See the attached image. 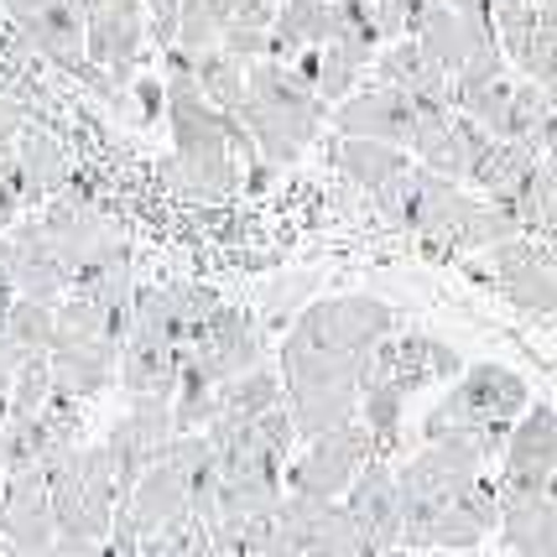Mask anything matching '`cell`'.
I'll list each match as a JSON object with an SVG mask.
<instances>
[{
	"mask_svg": "<svg viewBox=\"0 0 557 557\" xmlns=\"http://www.w3.org/2000/svg\"><path fill=\"white\" fill-rule=\"evenodd\" d=\"M26 355H32V349H22V344L0 329V401H5V391H11V381H16V370H22Z\"/></svg>",
	"mask_w": 557,
	"mask_h": 557,
	"instance_id": "cell-41",
	"label": "cell"
},
{
	"mask_svg": "<svg viewBox=\"0 0 557 557\" xmlns=\"http://www.w3.org/2000/svg\"><path fill=\"white\" fill-rule=\"evenodd\" d=\"M485 256H490V282H500V292L521 313L557 318V271L542 261L536 235H516V240L490 245Z\"/></svg>",
	"mask_w": 557,
	"mask_h": 557,
	"instance_id": "cell-14",
	"label": "cell"
},
{
	"mask_svg": "<svg viewBox=\"0 0 557 557\" xmlns=\"http://www.w3.org/2000/svg\"><path fill=\"white\" fill-rule=\"evenodd\" d=\"M396 329V308L381 297H318L287 323L292 344H313V349H339V355H370L375 344Z\"/></svg>",
	"mask_w": 557,
	"mask_h": 557,
	"instance_id": "cell-6",
	"label": "cell"
},
{
	"mask_svg": "<svg viewBox=\"0 0 557 557\" xmlns=\"http://www.w3.org/2000/svg\"><path fill=\"white\" fill-rule=\"evenodd\" d=\"M42 474H48V506H52L58 532L104 542V536H110V521H115V506H121L115 463L104 454V443H99V448H78V443H73L69 454H58Z\"/></svg>",
	"mask_w": 557,
	"mask_h": 557,
	"instance_id": "cell-3",
	"label": "cell"
},
{
	"mask_svg": "<svg viewBox=\"0 0 557 557\" xmlns=\"http://www.w3.org/2000/svg\"><path fill=\"white\" fill-rule=\"evenodd\" d=\"M188 500H194V469L177 463L168 448H162V459L131 485V495H125L121 506H125V516L136 521V532L157 536L162 527H172V521L188 516Z\"/></svg>",
	"mask_w": 557,
	"mask_h": 557,
	"instance_id": "cell-17",
	"label": "cell"
},
{
	"mask_svg": "<svg viewBox=\"0 0 557 557\" xmlns=\"http://www.w3.org/2000/svg\"><path fill=\"white\" fill-rule=\"evenodd\" d=\"M370 459H375V437H370V428L355 417V422H344V428H334V433L308 437V454L282 469V485H287L292 495L339 500Z\"/></svg>",
	"mask_w": 557,
	"mask_h": 557,
	"instance_id": "cell-8",
	"label": "cell"
},
{
	"mask_svg": "<svg viewBox=\"0 0 557 557\" xmlns=\"http://www.w3.org/2000/svg\"><path fill=\"white\" fill-rule=\"evenodd\" d=\"M261 355H267V329H261V318L250 313V308L219 302L214 313L198 323L194 339L183 344V375H177V381L219 391L224 381L245 375L250 364H261Z\"/></svg>",
	"mask_w": 557,
	"mask_h": 557,
	"instance_id": "cell-5",
	"label": "cell"
},
{
	"mask_svg": "<svg viewBox=\"0 0 557 557\" xmlns=\"http://www.w3.org/2000/svg\"><path fill=\"white\" fill-rule=\"evenodd\" d=\"M177 11H183V0H146V37L162 42V52L177 37Z\"/></svg>",
	"mask_w": 557,
	"mask_h": 557,
	"instance_id": "cell-39",
	"label": "cell"
},
{
	"mask_svg": "<svg viewBox=\"0 0 557 557\" xmlns=\"http://www.w3.org/2000/svg\"><path fill=\"white\" fill-rule=\"evenodd\" d=\"M339 136H364V141H391V146H407L412 141V121H417V104L401 89L391 84H370L360 95H344L339 110L329 115Z\"/></svg>",
	"mask_w": 557,
	"mask_h": 557,
	"instance_id": "cell-18",
	"label": "cell"
},
{
	"mask_svg": "<svg viewBox=\"0 0 557 557\" xmlns=\"http://www.w3.org/2000/svg\"><path fill=\"white\" fill-rule=\"evenodd\" d=\"M329 11H334V0H282L276 22H271V58L292 63L302 48H318L329 37Z\"/></svg>",
	"mask_w": 557,
	"mask_h": 557,
	"instance_id": "cell-27",
	"label": "cell"
},
{
	"mask_svg": "<svg viewBox=\"0 0 557 557\" xmlns=\"http://www.w3.org/2000/svg\"><path fill=\"white\" fill-rule=\"evenodd\" d=\"M11 250H16V297H37V302H58V297H69L73 271L63 267V256L52 250L42 219L16 224Z\"/></svg>",
	"mask_w": 557,
	"mask_h": 557,
	"instance_id": "cell-23",
	"label": "cell"
},
{
	"mask_svg": "<svg viewBox=\"0 0 557 557\" xmlns=\"http://www.w3.org/2000/svg\"><path fill=\"white\" fill-rule=\"evenodd\" d=\"M16 297V250L11 240H0V308Z\"/></svg>",
	"mask_w": 557,
	"mask_h": 557,
	"instance_id": "cell-44",
	"label": "cell"
},
{
	"mask_svg": "<svg viewBox=\"0 0 557 557\" xmlns=\"http://www.w3.org/2000/svg\"><path fill=\"white\" fill-rule=\"evenodd\" d=\"M168 131H172V162L168 172L172 188H183L188 198H230L240 188V162H235V146H230V115L214 110L209 99L198 95L194 73L183 63V52L168 48Z\"/></svg>",
	"mask_w": 557,
	"mask_h": 557,
	"instance_id": "cell-1",
	"label": "cell"
},
{
	"mask_svg": "<svg viewBox=\"0 0 557 557\" xmlns=\"http://www.w3.org/2000/svg\"><path fill=\"white\" fill-rule=\"evenodd\" d=\"M16 162H22L26 209H37V203L58 198V194H63V188L73 183V157H69V146L58 141L52 131H42L37 121L22 125V136H16Z\"/></svg>",
	"mask_w": 557,
	"mask_h": 557,
	"instance_id": "cell-25",
	"label": "cell"
},
{
	"mask_svg": "<svg viewBox=\"0 0 557 557\" xmlns=\"http://www.w3.org/2000/svg\"><path fill=\"white\" fill-rule=\"evenodd\" d=\"M271 5H282V0H271Z\"/></svg>",
	"mask_w": 557,
	"mask_h": 557,
	"instance_id": "cell-48",
	"label": "cell"
},
{
	"mask_svg": "<svg viewBox=\"0 0 557 557\" xmlns=\"http://www.w3.org/2000/svg\"><path fill=\"white\" fill-rule=\"evenodd\" d=\"M256 437L267 443L271 454H282V459H287V454H292V443H297V428H292L287 401H276V407H267V412L256 417Z\"/></svg>",
	"mask_w": 557,
	"mask_h": 557,
	"instance_id": "cell-37",
	"label": "cell"
},
{
	"mask_svg": "<svg viewBox=\"0 0 557 557\" xmlns=\"http://www.w3.org/2000/svg\"><path fill=\"white\" fill-rule=\"evenodd\" d=\"M375 73H381V84L401 89L417 110H454V73L437 69L433 58L417 48V37H396L375 58Z\"/></svg>",
	"mask_w": 557,
	"mask_h": 557,
	"instance_id": "cell-21",
	"label": "cell"
},
{
	"mask_svg": "<svg viewBox=\"0 0 557 557\" xmlns=\"http://www.w3.org/2000/svg\"><path fill=\"white\" fill-rule=\"evenodd\" d=\"M334 151V162L349 183H360L364 194H386L391 183L401 177V172L412 168V151L407 146H391V141H364V136H339V141L329 146Z\"/></svg>",
	"mask_w": 557,
	"mask_h": 557,
	"instance_id": "cell-26",
	"label": "cell"
},
{
	"mask_svg": "<svg viewBox=\"0 0 557 557\" xmlns=\"http://www.w3.org/2000/svg\"><path fill=\"white\" fill-rule=\"evenodd\" d=\"M84 11V52L99 69H110V78L131 84L136 58L146 48V5H121V0H78Z\"/></svg>",
	"mask_w": 557,
	"mask_h": 557,
	"instance_id": "cell-13",
	"label": "cell"
},
{
	"mask_svg": "<svg viewBox=\"0 0 557 557\" xmlns=\"http://www.w3.org/2000/svg\"><path fill=\"white\" fill-rule=\"evenodd\" d=\"M532 5H536V0H532Z\"/></svg>",
	"mask_w": 557,
	"mask_h": 557,
	"instance_id": "cell-50",
	"label": "cell"
},
{
	"mask_svg": "<svg viewBox=\"0 0 557 557\" xmlns=\"http://www.w3.org/2000/svg\"><path fill=\"white\" fill-rule=\"evenodd\" d=\"M42 557H99V542H89V536H52V547Z\"/></svg>",
	"mask_w": 557,
	"mask_h": 557,
	"instance_id": "cell-43",
	"label": "cell"
},
{
	"mask_svg": "<svg viewBox=\"0 0 557 557\" xmlns=\"http://www.w3.org/2000/svg\"><path fill=\"white\" fill-rule=\"evenodd\" d=\"M172 396H131V412L110 428L104 437V454L115 463V485H121V500L131 495V485L141 480L151 463L162 459V448L172 443Z\"/></svg>",
	"mask_w": 557,
	"mask_h": 557,
	"instance_id": "cell-11",
	"label": "cell"
},
{
	"mask_svg": "<svg viewBox=\"0 0 557 557\" xmlns=\"http://www.w3.org/2000/svg\"><path fill=\"white\" fill-rule=\"evenodd\" d=\"M417 37V48L433 58L443 73H459L469 63V52L485 48V42H500L495 37V22H490V5L480 11H454V5H422L417 26L407 32Z\"/></svg>",
	"mask_w": 557,
	"mask_h": 557,
	"instance_id": "cell-15",
	"label": "cell"
},
{
	"mask_svg": "<svg viewBox=\"0 0 557 557\" xmlns=\"http://www.w3.org/2000/svg\"><path fill=\"white\" fill-rule=\"evenodd\" d=\"M48 364H52V396L89 401V396H99V391L115 386V370H121V344H115V339L52 344Z\"/></svg>",
	"mask_w": 557,
	"mask_h": 557,
	"instance_id": "cell-22",
	"label": "cell"
},
{
	"mask_svg": "<svg viewBox=\"0 0 557 557\" xmlns=\"http://www.w3.org/2000/svg\"><path fill=\"white\" fill-rule=\"evenodd\" d=\"M500 521V490L495 480H474L469 490H459L454 500H443L433 510H412L401 516V547H443V553H474Z\"/></svg>",
	"mask_w": 557,
	"mask_h": 557,
	"instance_id": "cell-7",
	"label": "cell"
},
{
	"mask_svg": "<svg viewBox=\"0 0 557 557\" xmlns=\"http://www.w3.org/2000/svg\"><path fill=\"white\" fill-rule=\"evenodd\" d=\"M183 375V344L168 334H151V329H131L121 344V381L125 396H172Z\"/></svg>",
	"mask_w": 557,
	"mask_h": 557,
	"instance_id": "cell-20",
	"label": "cell"
},
{
	"mask_svg": "<svg viewBox=\"0 0 557 557\" xmlns=\"http://www.w3.org/2000/svg\"><path fill=\"white\" fill-rule=\"evenodd\" d=\"M547 162H557V157H547Z\"/></svg>",
	"mask_w": 557,
	"mask_h": 557,
	"instance_id": "cell-49",
	"label": "cell"
},
{
	"mask_svg": "<svg viewBox=\"0 0 557 557\" xmlns=\"http://www.w3.org/2000/svg\"><path fill=\"white\" fill-rule=\"evenodd\" d=\"M308 557H370V547H364L360 527L349 521V510L329 506L323 510V521H318L313 542H308Z\"/></svg>",
	"mask_w": 557,
	"mask_h": 557,
	"instance_id": "cell-35",
	"label": "cell"
},
{
	"mask_svg": "<svg viewBox=\"0 0 557 557\" xmlns=\"http://www.w3.org/2000/svg\"><path fill=\"white\" fill-rule=\"evenodd\" d=\"M0 329L22 344V349H32V355H48V349H52V329H58V302L11 297V302L0 308Z\"/></svg>",
	"mask_w": 557,
	"mask_h": 557,
	"instance_id": "cell-32",
	"label": "cell"
},
{
	"mask_svg": "<svg viewBox=\"0 0 557 557\" xmlns=\"http://www.w3.org/2000/svg\"><path fill=\"white\" fill-rule=\"evenodd\" d=\"M500 547L510 557H557V506L553 495H500Z\"/></svg>",
	"mask_w": 557,
	"mask_h": 557,
	"instance_id": "cell-24",
	"label": "cell"
},
{
	"mask_svg": "<svg viewBox=\"0 0 557 557\" xmlns=\"http://www.w3.org/2000/svg\"><path fill=\"white\" fill-rule=\"evenodd\" d=\"M448 557H469V553H448Z\"/></svg>",
	"mask_w": 557,
	"mask_h": 557,
	"instance_id": "cell-47",
	"label": "cell"
},
{
	"mask_svg": "<svg viewBox=\"0 0 557 557\" xmlns=\"http://www.w3.org/2000/svg\"><path fill=\"white\" fill-rule=\"evenodd\" d=\"M219 48L230 58H240V63H261V58H271V32H261V26H224Z\"/></svg>",
	"mask_w": 557,
	"mask_h": 557,
	"instance_id": "cell-38",
	"label": "cell"
},
{
	"mask_svg": "<svg viewBox=\"0 0 557 557\" xmlns=\"http://www.w3.org/2000/svg\"><path fill=\"white\" fill-rule=\"evenodd\" d=\"M344 510L360 527L370 553L401 547V495H396V469L386 459H370L355 474V485L344 490Z\"/></svg>",
	"mask_w": 557,
	"mask_h": 557,
	"instance_id": "cell-16",
	"label": "cell"
},
{
	"mask_svg": "<svg viewBox=\"0 0 557 557\" xmlns=\"http://www.w3.org/2000/svg\"><path fill=\"white\" fill-rule=\"evenodd\" d=\"M22 125H32V110H26L22 99H11L5 89H0V141H16Z\"/></svg>",
	"mask_w": 557,
	"mask_h": 557,
	"instance_id": "cell-42",
	"label": "cell"
},
{
	"mask_svg": "<svg viewBox=\"0 0 557 557\" xmlns=\"http://www.w3.org/2000/svg\"><path fill=\"white\" fill-rule=\"evenodd\" d=\"M553 506H557V480H553Z\"/></svg>",
	"mask_w": 557,
	"mask_h": 557,
	"instance_id": "cell-46",
	"label": "cell"
},
{
	"mask_svg": "<svg viewBox=\"0 0 557 557\" xmlns=\"http://www.w3.org/2000/svg\"><path fill=\"white\" fill-rule=\"evenodd\" d=\"M318 282H323V276H318V271H292V276H282V282H271L267 287V297H261V329H287L292 318L302 313V302H308V297H313L318 292Z\"/></svg>",
	"mask_w": 557,
	"mask_h": 557,
	"instance_id": "cell-33",
	"label": "cell"
},
{
	"mask_svg": "<svg viewBox=\"0 0 557 557\" xmlns=\"http://www.w3.org/2000/svg\"><path fill=\"white\" fill-rule=\"evenodd\" d=\"M370 557H407V547H386V553H370Z\"/></svg>",
	"mask_w": 557,
	"mask_h": 557,
	"instance_id": "cell-45",
	"label": "cell"
},
{
	"mask_svg": "<svg viewBox=\"0 0 557 557\" xmlns=\"http://www.w3.org/2000/svg\"><path fill=\"white\" fill-rule=\"evenodd\" d=\"M183 63H188V73H194L198 95L209 99L214 110H224V115H235L245 104V69L250 63H240V58H230L224 48H209V52H183Z\"/></svg>",
	"mask_w": 557,
	"mask_h": 557,
	"instance_id": "cell-29",
	"label": "cell"
},
{
	"mask_svg": "<svg viewBox=\"0 0 557 557\" xmlns=\"http://www.w3.org/2000/svg\"><path fill=\"white\" fill-rule=\"evenodd\" d=\"M52 396V364L48 355H26L22 370H16V381L5 391V412H42Z\"/></svg>",
	"mask_w": 557,
	"mask_h": 557,
	"instance_id": "cell-36",
	"label": "cell"
},
{
	"mask_svg": "<svg viewBox=\"0 0 557 557\" xmlns=\"http://www.w3.org/2000/svg\"><path fill=\"white\" fill-rule=\"evenodd\" d=\"M235 121L250 131L256 157L271 168H287L302 157V146L318 141V131L329 125V99L292 63L261 58L245 69V104L235 110Z\"/></svg>",
	"mask_w": 557,
	"mask_h": 557,
	"instance_id": "cell-2",
	"label": "cell"
},
{
	"mask_svg": "<svg viewBox=\"0 0 557 557\" xmlns=\"http://www.w3.org/2000/svg\"><path fill=\"white\" fill-rule=\"evenodd\" d=\"M219 308L214 287H194V282H172V287H141L136 282V323L131 329H151L168 339L188 344L198 334V323Z\"/></svg>",
	"mask_w": 557,
	"mask_h": 557,
	"instance_id": "cell-19",
	"label": "cell"
},
{
	"mask_svg": "<svg viewBox=\"0 0 557 557\" xmlns=\"http://www.w3.org/2000/svg\"><path fill=\"white\" fill-rule=\"evenodd\" d=\"M219 37H224V16H219L209 0H183V11H177V37H172V48L177 52H209L219 48Z\"/></svg>",
	"mask_w": 557,
	"mask_h": 557,
	"instance_id": "cell-34",
	"label": "cell"
},
{
	"mask_svg": "<svg viewBox=\"0 0 557 557\" xmlns=\"http://www.w3.org/2000/svg\"><path fill=\"white\" fill-rule=\"evenodd\" d=\"M11 37L26 52H37L42 63L73 73L89 52H84V11L78 0H11L5 5Z\"/></svg>",
	"mask_w": 557,
	"mask_h": 557,
	"instance_id": "cell-10",
	"label": "cell"
},
{
	"mask_svg": "<svg viewBox=\"0 0 557 557\" xmlns=\"http://www.w3.org/2000/svg\"><path fill=\"white\" fill-rule=\"evenodd\" d=\"M557 480V412L553 407H527L510 422L506 448H500V495H553Z\"/></svg>",
	"mask_w": 557,
	"mask_h": 557,
	"instance_id": "cell-9",
	"label": "cell"
},
{
	"mask_svg": "<svg viewBox=\"0 0 557 557\" xmlns=\"http://www.w3.org/2000/svg\"><path fill=\"white\" fill-rule=\"evenodd\" d=\"M459 370H463V360H459V349H454V344L433 339V334H417V329H401V334L391 329L386 339L370 349V360H364V375L396 381L407 396H417L428 381H454Z\"/></svg>",
	"mask_w": 557,
	"mask_h": 557,
	"instance_id": "cell-12",
	"label": "cell"
},
{
	"mask_svg": "<svg viewBox=\"0 0 557 557\" xmlns=\"http://www.w3.org/2000/svg\"><path fill=\"white\" fill-rule=\"evenodd\" d=\"M527 407H532V391H527V381L516 370H506V364H463L454 391L422 417V437L510 428Z\"/></svg>",
	"mask_w": 557,
	"mask_h": 557,
	"instance_id": "cell-4",
	"label": "cell"
},
{
	"mask_svg": "<svg viewBox=\"0 0 557 557\" xmlns=\"http://www.w3.org/2000/svg\"><path fill=\"white\" fill-rule=\"evenodd\" d=\"M276 401H282V370H271L267 360L250 364L245 375L219 386V412L245 417V422H256V417L267 412V407H276Z\"/></svg>",
	"mask_w": 557,
	"mask_h": 557,
	"instance_id": "cell-30",
	"label": "cell"
},
{
	"mask_svg": "<svg viewBox=\"0 0 557 557\" xmlns=\"http://www.w3.org/2000/svg\"><path fill=\"white\" fill-rule=\"evenodd\" d=\"M536 162H542V157H536L527 141H490L485 151H480L474 172H469V183H474L485 198H495V203H510Z\"/></svg>",
	"mask_w": 557,
	"mask_h": 557,
	"instance_id": "cell-28",
	"label": "cell"
},
{
	"mask_svg": "<svg viewBox=\"0 0 557 557\" xmlns=\"http://www.w3.org/2000/svg\"><path fill=\"white\" fill-rule=\"evenodd\" d=\"M521 78H532L547 89V99L557 104V0H536V26H532V42L521 52Z\"/></svg>",
	"mask_w": 557,
	"mask_h": 557,
	"instance_id": "cell-31",
	"label": "cell"
},
{
	"mask_svg": "<svg viewBox=\"0 0 557 557\" xmlns=\"http://www.w3.org/2000/svg\"><path fill=\"white\" fill-rule=\"evenodd\" d=\"M136 99H141V121H162L168 115V84L162 78H131Z\"/></svg>",
	"mask_w": 557,
	"mask_h": 557,
	"instance_id": "cell-40",
	"label": "cell"
}]
</instances>
